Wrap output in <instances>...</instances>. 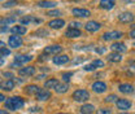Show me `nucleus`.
<instances>
[{"instance_id":"1","label":"nucleus","mask_w":135,"mask_h":114,"mask_svg":"<svg viewBox=\"0 0 135 114\" xmlns=\"http://www.w3.org/2000/svg\"><path fill=\"white\" fill-rule=\"evenodd\" d=\"M25 105V100L21 97V96H13V97H8L5 98V104H4V109H8V110H20L22 109Z\"/></svg>"},{"instance_id":"2","label":"nucleus","mask_w":135,"mask_h":114,"mask_svg":"<svg viewBox=\"0 0 135 114\" xmlns=\"http://www.w3.org/2000/svg\"><path fill=\"white\" fill-rule=\"evenodd\" d=\"M90 98V92L87 90H77L73 92V100L78 102H83Z\"/></svg>"},{"instance_id":"3","label":"nucleus","mask_w":135,"mask_h":114,"mask_svg":"<svg viewBox=\"0 0 135 114\" xmlns=\"http://www.w3.org/2000/svg\"><path fill=\"white\" fill-rule=\"evenodd\" d=\"M22 43H23V40H22V38L18 36V35H12V36H9V39H8V44H9V47H12V48H20V47L22 46Z\"/></svg>"},{"instance_id":"4","label":"nucleus","mask_w":135,"mask_h":114,"mask_svg":"<svg viewBox=\"0 0 135 114\" xmlns=\"http://www.w3.org/2000/svg\"><path fill=\"white\" fill-rule=\"evenodd\" d=\"M118 19H119V22H122V23H131V22H134L135 16L131 12H123V13H121V14L118 16Z\"/></svg>"},{"instance_id":"5","label":"nucleus","mask_w":135,"mask_h":114,"mask_svg":"<svg viewBox=\"0 0 135 114\" xmlns=\"http://www.w3.org/2000/svg\"><path fill=\"white\" fill-rule=\"evenodd\" d=\"M118 91L121 93H125V95H130V93H134V86L130 84V83H121L118 86Z\"/></svg>"},{"instance_id":"6","label":"nucleus","mask_w":135,"mask_h":114,"mask_svg":"<svg viewBox=\"0 0 135 114\" xmlns=\"http://www.w3.org/2000/svg\"><path fill=\"white\" fill-rule=\"evenodd\" d=\"M84 27H86V30L88 33H96V31H99L101 29V23L96 22V21H88L84 25Z\"/></svg>"},{"instance_id":"7","label":"nucleus","mask_w":135,"mask_h":114,"mask_svg":"<svg viewBox=\"0 0 135 114\" xmlns=\"http://www.w3.org/2000/svg\"><path fill=\"white\" fill-rule=\"evenodd\" d=\"M71 13L74 17H79V18H86V17L91 16V12L88 9H84V8H74L71 11Z\"/></svg>"},{"instance_id":"8","label":"nucleus","mask_w":135,"mask_h":114,"mask_svg":"<svg viewBox=\"0 0 135 114\" xmlns=\"http://www.w3.org/2000/svg\"><path fill=\"white\" fill-rule=\"evenodd\" d=\"M62 51V47L61 46H59V44H52V46H48V47H46L44 48V54H59L60 52Z\"/></svg>"},{"instance_id":"9","label":"nucleus","mask_w":135,"mask_h":114,"mask_svg":"<svg viewBox=\"0 0 135 114\" xmlns=\"http://www.w3.org/2000/svg\"><path fill=\"white\" fill-rule=\"evenodd\" d=\"M35 73H36L35 66H25V67H21L18 70V74L22 75V77H31Z\"/></svg>"},{"instance_id":"10","label":"nucleus","mask_w":135,"mask_h":114,"mask_svg":"<svg viewBox=\"0 0 135 114\" xmlns=\"http://www.w3.org/2000/svg\"><path fill=\"white\" fill-rule=\"evenodd\" d=\"M0 88L3 91H7V92L12 91L15 88V81L13 79H4V81H1L0 82Z\"/></svg>"},{"instance_id":"11","label":"nucleus","mask_w":135,"mask_h":114,"mask_svg":"<svg viewBox=\"0 0 135 114\" xmlns=\"http://www.w3.org/2000/svg\"><path fill=\"white\" fill-rule=\"evenodd\" d=\"M107 84L104 83V82H101V81H98V82H95L94 84H92V91L94 92H96V93H104L105 91H107Z\"/></svg>"},{"instance_id":"12","label":"nucleus","mask_w":135,"mask_h":114,"mask_svg":"<svg viewBox=\"0 0 135 114\" xmlns=\"http://www.w3.org/2000/svg\"><path fill=\"white\" fill-rule=\"evenodd\" d=\"M31 60H33V56H30V54H20V56H16V58H15L16 64L20 66L30 62Z\"/></svg>"},{"instance_id":"13","label":"nucleus","mask_w":135,"mask_h":114,"mask_svg":"<svg viewBox=\"0 0 135 114\" xmlns=\"http://www.w3.org/2000/svg\"><path fill=\"white\" fill-rule=\"evenodd\" d=\"M121 36H122V33L114 30V31H108V33H105L103 35V39H104V40H116V39H119Z\"/></svg>"},{"instance_id":"14","label":"nucleus","mask_w":135,"mask_h":114,"mask_svg":"<svg viewBox=\"0 0 135 114\" xmlns=\"http://www.w3.org/2000/svg\"><path fill=\"white\" fill-rule=\"evenodd\" d=\"M116 105L119 110H127V109L131 108V101H129L126 98H119L116 101Z\"/></svg>"},{"instance_id":"15","label":"nucleus","mask_w":135,"mask_h":114,"mask_svg":"<svg viewBox=\"0 0 135 114\" xmlns=\"http://www.w3.org/2000/svg\"><path fill=\"white\" fill-rule=\"evenodd\" d=\"M36 96V100H39V101H46V100H50L51 98V92L48 91V90H39V92L35 95Z\"/></svg>"},{"instance_id":"16","label":"nucleus","mask_w":135,"mask_h":114,"mask_svg":"<svg viewBox=\"0 0 135 114\" xmlns=\"http://www.w3.org/2000/svg\"><path fill=\"white\" fill-rule=\"evenodd\" d=\"M110 49L113 51V52H116V53H123V52H126L127 51V47L123 44V43H119V42H117V43H113L112 46H110Z\"/></svg>"},{"instance_id":"17","label":"nucleus","mask_w":135,"mask_h":114,"mask_svg":"<svg viewBox=\"0 0 135 114\" xmlns=\"http://www.w3.org/2000/svg\"><path fill=\"white\" fill-rule=\"evenodd\" d=\"M48 26L51 29H61L65 26V21L61 19V18H56V19H52L48 22Z\"/></svg>"},{"instance_id":"18","label":"nucleus","mask_w":135,"mask_h":114,"mask_svg":"<svg viewBox=\"0 0 135 114\" xmlns=\"http://www.w3.org/2000/svg\"><path fill=\"white\" fill-rule=\"evenodd\" d=\"M81 35H82V33H81L79 29H71V27H69L66 31H65V36H66V38H70V39L79 38Z\"/></svg>"},{"instance_id":"19","label":"nucleus","mask_w":135,"mask_h":114,"mask_svg":"<svg viewBox=\"0 0 135 114\" xmlns=\"http://www.w3.org/2000/svg\"><path fill=\"white\" fill-rule=\"evenodd\" d=\"M66 62H69L68 54H57L56 57H53V64H56V65H64Z\"/></svg>"},{"instance_id":"20","label":"nucleus","mask_w":135,"mask_h":114,"mask_svg":"<svg viewBox=\"0 0 135 114\" xmlns=\"http://www.w3.org/2000/svg\"><path fill=\"white\" fill-rule=\"evenodd\" d=\"M39 87L38 86H35V84H29V86H26L25 88H23V91H25V93L26 95H36L38 92H39Z\"/></svg>"},{"instance_id":"21","label":"nucleus","mask_w":135,"mask_h":114,"mask_svg":"<svg viewBox=\"0 0 135 114\" xmlns=\"http://www.w3.org/2000/svg\"><path fill=\"white\" fill-rule=\"evenodd\" d=\"M99 5H100L101 9H107V11H109V9H113V8H114L116 3H114L113 0H101Z\"/></svg>"},{"instance_id":"22","label":"nucleus","mask_w":135,"mask_h":114,"mask_svg":"<svg viewBox=\"0 0 135 114\" xmlns=\"http://www.w3.org/2000/svg\"><path fill=\"white\" fill-rule=\"evenodd\" d=\"M31 22H34V23H40L42 19L35 18V17H33V16H26V17H23V18H21V23H22V25H29V23H31Z\"/></svg>"},{"instance_id":"23","label":"nucleus","mask_w":135,"mask_h":114,"mask_svg":"<svg viewBox=\"0 0 135 114\" xmlns=\"http://www.w3.org/2000/svg\"><path fill=\"white\" fill-rule=\"evenodd\" d=\"M59 84H60V82L57 81L56 78H51V79H48V81L44 82V87H46L48 91H50L51 88H56Z\"/></svg>"},{"instance_id":"24","label":"nucleus","mask_w":135,"mask_h":114,"mask_svg":"<svg viewBox=\"0 0 135 114\" xmlns=\"http://www.w3.org/2000/svg\"><path fill=\"white\" fill-rule=\"evenodd\" d=\"M94 110H95V106L94 105H91V104H84L81 106V114H92L94 113Z\"/></svg>"},{"instance_id":"25","label":"nucleus","mask_w":135,"mask_h":114,"mask_svg":"<svg viewBox=\"0 0 135 114\" xmlns=\"http://www.w3.org/2000/svg\"><path fill=\"white\" fill-rule=\"evenodd\" d=\"M11 31L13 33V35H23V34H26L27 31V29L25 27V26H13L12 29H11Z\"/></svg>"},{"instance_id":"26","label":"nucleus","mask_w":135,"mask_h":114,"mask_svg":"<svg viewBox=\"0 0 135 114\" xmlns=\"http://www.w3.org/2000/svg\"><path fill=\"white\" fill-rule=\"evenodd\" d=\"M107 58H108V61H110V62H121V61H122V56H121L119 53H116V52L109 53Z\"/></svg>"},{"instance_id":"27","label":"nucleus","mask_w":135,"mask_h":114,"mask_svg":"<svg viewBox=\"0 0 135 114\" xmlns=\"http://www.w3.org/2000/svg\"><path fill=\"white\" fill-rule=\"evenodd\" d=\"M36 5L40 8H55L57 5V3L56 1H38Z\"/></svg>"},{"instance_id":"28","label":"nucleus","mask_w":135,"mask_h":114,"mask_svg":"<svg viewBox=\"0 0 135 114\" xmlns=\"http://www.w3.org/2000/svg\"><path fill=\"white\" fill-rule=\"evenodd\" d=\"M68 90H69V84H68V83H60V84L55 88V91H56L57 93H65V92H68Z\"/></svg>"},{"instance_id":"29","label":"nucleus","mask_w":135,"mask_h":114,"mask_svg":"<svg viewBox=\"0 0 135 114\" xmlns=\"http://www.w3.org/2000/svg\"><path fill=\"white\" fill-rule=\"evenodd\" d=\"M16 22V18L15 17H7V18H1L0 19V23L1 25H11V23H15Z\"/></svg>"},{"instance_id":"30","label":"nucleus","mask_w":135,"mask_h":114,"mask_svg":"<svg viewBox=\"0 0 135 114\" xmlns=\"http://www.w3.org/2000/svg\"><path fill=\"white\" fill-rule=\"evenodd\" d=\"M35 35H36V36H40V38H44V36L48 35V31H47V30H43V29H39V30L35 31Z\"/></svg>"},{"instance_id":"31","label":"nucleus","mask_w":135,"mask_h":114,"mask_svg":"<svg viewBox=\"0 0 135 114\" xmlns=\"http://www.w3.org/2000/svg\"><path fill=\"white\" fill-rule=\"evenodd\" d=\"M9 54H11V49H8V48L0 49V58H4L5 56H9Z\"/></svg>"},{"instance_id":"32","label":"nucleus","mask_w":135,"mask_h":114,"mask_svg":"<svg viewBox=\"0 0 135 114\" xmlns=\"http://www.w3.org/2000/svg\"><path fill=\"white\" fill-rule=\"evenodd\" d=\"M73 77V73L71 71H69V73H64L62 74V81H64V83H68V82L70 81V78Z\"/></svg>"},{"instance_id":"33","label":"nucleus","mask_w":135,"mask_h":114,"mask_svg":"<svg viewBox=\"0 0 135 114\" xmlns=\"http://www.w3.org/2000/svg\"><path fill=\"white\" fill-rule=\"evenodd\" d=\"M117 100H118L117 95H109V96L105 97V102H116Z\"/></svg>"},{"instance_id":"34","label":"nucleus","mask_w":135,"mask_h":114,"mask_svg":"<svg viewBox=\"0 0 135 114\" xmlns=\"http://www.w3.org/2000/svg\"><path fill=\"white\" fill-rule=\"evenodd\" d=\"M47 16L59 17V16H61V11H59V9H55V11H50V12L47 13Z\"/></svg>"},{"instance_id":"35","label":"nucleus","mask_w":135,"mask_h":114,"mask_svg":"<svg viewBox=\"0 0 135 114\" xmlns=\"http://www.w3.org/2000/svg\"><path fill=\"white\" fill-rule=\"evenodd\" d=\"M96 114H112V110L110 109H108V108H100Z\"/></svg>"},{"instance_id":"36","label":"nucleus","mask_w":135,"mask_h":114,"mask_svg":"<svg viewBox=\"0 0 135 114\" xmlns=\"http://www.w3.org/2000/svg\"><path fill=\"white\" fill-rule=\"evenodd\" d=\"M92 65L95 66V67H104V61H101V60H94L92 61Z\"/></svg>"},{"instance_id":"37","label":"nucleus","mask_w":135,"mask_h":114,"mask_svg":"<svg viewBox=\"0 0 135 114\" xmlns=\"http://www.w3.org/2000/svg\"><path fill=\"white\" fill-rule=\"evenodd\" d=\"M82 25H81V22H77V21H73V22H70V27L71 29H79Z\"/></svg>"},{"instance_id":"38","label":"nucleus","mask_w":135,"mask_h":114,"mask_svg":"<svg viewBox=\"0 0 135 114\" xmlns=\"http://www.w3.org/2000/svg\"><path fill=\"white\" fill-rule=\"evenodd\" d=\"M16 4H17L16 1H7V3L3 4V7H4V8H11V7H13V5H16Z\"/></svg>"},{"instance_id":"39","label":"nucleus","mask_w":135,"mask_h":114,"mask_svg":"<svg viewBox=\"0 0 135 114\" xmlns=\"http://www.w3.org/2000/svg\"><path fill=\"white\" fill-rule=\"evenodd\" d=\"M84 70H86V71H94V70H95V69H96V67H95V66L92 65V64H90V65H86L83 67Z\"/></svg>"},{"instance_id":"40","label":"nucleus","mask_w":135,"mask_h":114,"mask_svg":"<svg viewBox=\"0 0 135 114\" xmlns=\"http://www.w3.org/2000/svg\"><path fill=\"white\" fill-rule=\"evenodd\" d=\"M48 60V56L47 54H40L39 56V61H47Z\"/></svg>"},{"instance_id":"41","label":"nucleus","mask_w":135,"mask_h":114,"mask_svg":"<svg viewBox=\"0 0 135 114\" xmlns=\"http://www.w3.org/2000/svg\"><path fill=\"white\" fill-rule=\"evenodd\" d=\"M105 51H107L105 48H96V52H98V53H105Z\"/></svg>"},{"instance_id":"42","label":"nucleus","mask_w":135,"mask_h":114,"mask_svg":"<svg viewBox=\"0 0 135 114\" xmlns=\"http://www.w3.org/2000/svg\"><path fill=\"white\" fill-rule=\"evenodd\" d=\"M4 31H5V33L8 31V27H7V26H3V27H0V33H4Z\"/></svg>"},{"instance_id":"43","label":"nucleus","mask_w":135,"mask_h":114,"mask_svg":"<svg viewBox=\"0 0 135 114\" xmlns=\"http://www.w3.org/2000/svg\"><path fill=\"white\" fill-rule=\"evenodd\" d=\"M129 35H130V38H133V39H135V29H134V30H131Z\"/></svg>"},{"instance_id":"44","label":"nucleus","mask_w":135,"mask_h":114,"mask_svg":"<svg viewBox=\"0 0 135 114\" xmlns=\"http://www.w3.org/2000/svg\"><path fill=\"white\" fill-rule=\"evenodd\" d=\"M4 77H8V78H13V74H12V73H4Z\"/></svg>"},{"instance_id":"45","label":"nucleus","mask_w":135,"mask_h":114,"mask_svg":"<svg viewBox=\"0 0 135 114\" xmlns=\"http://www.w3.org/2000/svg\"><path fill=\"white\" fill-rule=\"evenodd\" d=\"M5 96H4V95H3V93H0V102H3V101H5Z\"/></svg>"},{"instance_id":"46","label":"nucleus","mask_w":135,"mask_h":114,"mask_svg":"<svg viewBox=\"0 0 135 114\" xmlns=\"http://www.w3.org/2000/svg\"><path fill=\"white\" fill-rule=\"evenodd\" d=\"M1 48H5V44H4V42H1V40H0V49Z\"/></svg>"},{"instance_id":"47","label":"nucleus","mask_w":135,"mask_h":114,"mask_svg":"<svg viewBox=\"0 0 135 114\" xmlns=\"http://www.w3.org/2000/svg\"><path fill=\"white\" fill-rule=\"evenodd\" d=\"M0 114H9L7 110H4V109H0Z\"/></svg>"},{"instance_id":"48","label":"nucleus","mask_w":135,"mask_h":114,"mask_svg":"<svg viewBox=\"0 0 135 114\" xmlns=\"http://www.w3.org/2000/svg\"><path fill=\"white\" fill-rule=\"evenodd\" d=\"M3 64H4V58H0V66L3 65Z\"/></svg>"},{"instance_id":"49","label":"nucleus","mask_w":135,"mask_h":114,"mask_svg":"<svg viewBox=\"0 0 135 114\" xmlns=\"http://www.w3.org/2000/svg\"><path fill=\"white\" fill-rule=\"evenodd\" d=\"M57 114H68V113H57Z\"/></svg>"},{"instance_id":"50","label":"nucleus","mask_w":135,"mask_h":114,"mask_svg":"<svg viewBox=\"0 0 135 114\" xmlns=\"http://www.w3.org/2000/svg\"><path fill=\"white\" fill-rule=\"evenodd\" d=\"M133 70H135V66H134V67H133Z\"/></svg>"},{"instance_id":"51","label":"nucleus","mask_w":135,"mask_h":114,"mask_svg":"<svg viewBox=\"0 0 135 114\" xmlns=\"http://www.w3.org/2000/svg\"><path fill=\"white\" fill-rule=\"evenodd\" d=\"M134 47H135V43H134Z\"/></svg>"},{"instance_id":"52","label":"nucleus","mask_w":135,"mask_h":114,"mask_svg":"<svg viewBox=\"0 0 135 114\" xmlns=\"http://www.w3.org/2000/svg\"><path fill=\"white\" fill-rule=\"evenodd\" d=\"M125 114H127V113H125Z\"/></svg>"}]
</instances>
